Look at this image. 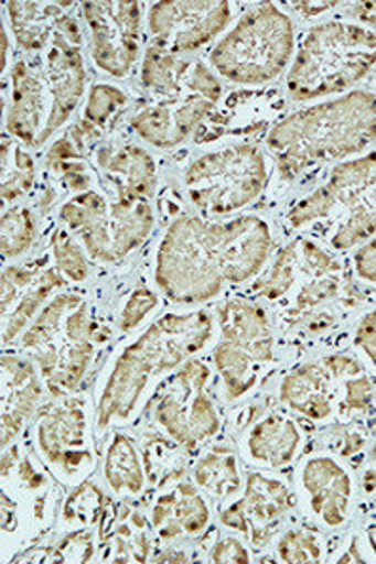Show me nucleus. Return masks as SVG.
Instances as JSON below:
<instances>
[{
    "instance_id": "1",
    "label": "nucleus",
    "mask_w": 376,
    "mask_h": 564,
    "mask_svg": "<svg viewBox=\"0 0 376 564\" xmlns=\"http://www.w3.org/2000/svg\"><path fill=\"white\" fill-rule=\"evenodd\" d=\"M270 249V228L254 215L228 223L181 217L158 248V288L173 303H204L225 283H244L259 272Z\"/></svg>"
},
{
    "instance_id": "2",
    "label": "nucleus",
    "mask_w": 376,
    "mask_h": 564,
    "mask_svg": "<svg viewBox=\"0 0 376 564\" xmlns=\"http://www.w3.org/2000/svg\"><path fill=\"white\" fill-rule=\"evenodd\" d=\"M376 139L375 91H352L299 110L268 133L267 145L286 180L308 167L362 152Z\"/></svg>"
},
{
    "instance_id": "3",
    "label": "nucleus",
    "mask_w": 376,
    "mask_h": 564,
    "mask_svg": "<svg viewBox=\"0 0 376 564\" xmlns=\"http://www.w3.org/2000/svg\"><path fill=\"white\" fill-rule=\"evenodd\" d=\"M141 83L147 97L130 124L139 138L158 149L183 143L223 94L219 80L204 63L183 62L158 46L144 54Z\"/></svg>"
},
{
    "instance_id": "4",
    "label": "nucleus",
    "mask_w": 376,
    "mask_h": 564,
    "mask_svg": "<svg viewBox=\"0 0 376 564\" xmlns=\"http://www.w3.org/2000/svg\"><path fill=\"white\" fill-rule=\"evenodd\" d=\"M212 335L207 312L168 314L154 322L118 356L97 406V430H105L112 420L128 419L152 377L194 356Z\"/></svg>"
},
{
    "instance_id": "5",
    "label": "nucleus",
    "mask_w": 376,
    "mask_h": 564,
    "mask_svg": "<svg viewBox=\"0 0 376 564\" xmlns=\"http://www.w3.org/2000/svg\"><path fill=\"white\" fill-rule=\"evenodd\" d=\"M103 330L89 316L80 295H57L42 310L21 338V348L39 365L52 395H67L86 375Z\"/></svg>"
},
{
    "instance_id": "6",
    "label": "nucleus",
    "mask_w": 376,
    "mask_h": 564,
    "mask_svg": "<svg viewBox=\"0 0 376 564\" xmlns=\"http://www.w3.org/2000/svg\"><path fill=\"white\" fill-rule=\"evenodd\" d=\"M375 65L376 33L356 23L325 21L302 39L289 70V96L310 101L339 94L369 75Z\"/></svg>"
},
{
    "instance_id": "7",
    "label": "nucleus",
    "mask_w": 376,
    "mask_h": 564,
    "mask_svg": "<svg viewBox=\"0 0 376 564\" xmlns=\"http://www.w3.org/2000/svg\"><path fill=\"white\" fill-rule=\"evenodd\" d=\"M293 23L270 2L249 10L213 48L212 65L236 84H265L286 69L293 54Z\"/></svg>"
},
{
    "instance_id": "8",
    "label": "nucleus",
    "mask_w": 376,
    "mask_h": 564,
    "mask_svg": "<svg viewBox=\"0 0 376 564\" xmlns=\"http://www.w3.org/2000/svg\"><path fill=\"white\" fill-rule=\"evenodd\" d=\"M339 209L346 217L331 235L333 248H354L376 235V152L335 165L327 183L294 204L288 219L293 227H304Z\"/></svg>"
},
{
    "instance_id": "9",
    "label": "nucleus",
    "mask_w": 376,
    "mask_h": 564,
    "mask_svg": "<svg viewBox=\"0 0 376 564\" xmlns=\"http://www.w3.org/2000/svg\"><path fill=\"white\" fill-rule=\"evenodd\" d=\"M62 219L83 240L89 256L117 262L139 248L151 235L154 215L149 202L109 204L94 191L80 193L62 207Z\"/></svg>"
},
{
    "instance_id": "10",
    "label": "nucleus",
    "mask_w": 376,
    "mask_h": 564,
    "mask_svg": "<svg viewBox=\"0 0 376 564\" xmlns=\"http://www.w3.org/2000/svg\"><path fill=\"white\" fill-rule=\"evenodd\" d=\"M268 170L262 152L254 145L226 147L189 165L186 193L210 215H228L246 207L267 186Z\"/></svg>"
},
{
    "instance_id": "11",
    "label": "nucleus",
    "mask_w": 376,
    "mask_h": 564,
    "mask_svg": "<svg viewBox=\"0 0 376 564\" xmlns=\"http://www.w3.org/2000/svg\"><path fill=\"white\" fill-rule=\"evenodd\" d=\"M210 367L191 359L171 375L154 401V419L165 434L186 451H194L221 430L219 414L205 393Z\"/></svg>"
},
{
    "instance_id": "12",
    "label": "nucleus",
    "mask_w": 376,
    "mask_h": 564,
    "mask_svg": "<svg viewBox=\"0 0 376 564\" xmlns=\"http://www.w3.org/2000/svg\"><path fill=\"white\" fill-rule=\"evenodd\" d=\"M42 456L60 481L80 482L96 468L88 435V420L80 401L50 405L36 427Z\"/></svg>"
},
{
    "instance_id": "13",
    "label": "nucleus",
    "mask_w": 376,
    "mask_h": 564,
    "mask_svg": "<svg viewBox=\"0 0 376 564\" xmlns=\"http://www.w3.org/2000/svg\"><path fill=\"white\" fill-rule=\"evenodd\" d=\"M83 8L97 67L118 78L130 75L139 50V2H84Z\"/></svg>"
},
{
    "instance_id": "14",
    "label": "nucleus",
    "mask_w": 376,
    "mask_h": 564,
    "mask_svg": "<svg viewBox=\"0 0 376 564\" xmlns=\"http://www.w3.org/2000/svg\"><path fill=\"white\" fill-rule=\"evenodd\" d=\"M44 83L49 84L52 109L46 128L42 131L41 145L67 122L86 86V70L80 55V31L76 28L75 20H71L67 14L60 20L50 41Z\"/></svg>"
},
{
    "instance_id": "15",
    "label": "nucleus",
    "mask_w": 376,
    "mask_h": 564,
    "mask_svg": "<svg viewBox=\"0 0 376 564\" xmlns=\"http://www.w3.org/2000/svg\"><path fill=\"white\" fill-rule=\"evenodd\" d=\"M230 20L225 0L207 2H158L149 14V28L158 48L183 54L204 46L219 35Z\"/></svg>"
},
{
    "instance_id": "16",
    "label": "nucleus",
    "mask_w": 376,
    "mask_h": 564,
    "mask_svg": "<svg viewBox=\"0 0 376 564\" xmlns=\"http://www.w3.org/2000/svg\"><path fill=\"white\" fill-rule=\"evenodd\" d=\"M291 508L288 485L272 475L249 474L246 495L221 513V523L238 530L257 547L267 545Z\"/></svg>"
},
{
    "instance_id": "17",
    "label": "nucleus",
    "mask_w": 376,
    "mask_h": 564,
    "mask_svg": "<svg viewBox=\"0 0 376 564\" xmlns=\"http://www.w3.org/2000/svg\"><path fill=\"white\" fill-rule=\"evenodd\" d=\"M63 278L54 269L42 270L36 264L8 267L2 272V343L10 345L33 319L52 291L62 288Z\"/></svg>"
},
{
    "instance_id": "18",
    "label": "nucleus",
    "mask_w": 376,
    "mask_h": 564,
    "mask_svg": "<svg viewBox=\"0 0 376 564\" xmlns=\"http://www.w3.org/2000/svg\"><path fill=\"white\" fill-rule=\"evenodd\" d=\"M301 479L310 510L325 527L336 529L346 523L352 500V481L346 469L333 458L318 456L304 464Z\"/></svg>"
},
{
    "instance_id": "19",
    "label": "nucleus",
    "mask_w": 376,
    "mask_h": 564,
    "mask_svg": "<svg viewBox=\"0 0 376 564\" xmlns=\"http://www.w3.org/2000/svg\"><path fill=\"white\" fill-rule=\"evenodd\" d=\"M50 97L49 84L44 83V76L39 78L29 70L28 63H15L12 73V97L7 115V128L15 139H20L23 145L41 147L42 131L46 126L42 124V117L46 112V101Z\"/></svg>"
},
{
    "instance_id": "20",
    "label": "nucleus",
    "mask_w": 376,
    "mask_h": 564,
    "mask_svg": "<svg viewBox=\"0 0 376 564\" xmlns=\"http://www.w3.org/2000/svg\"><path fill=\"white\" fill-rule=\"evenodd\" d=\"M42 400V386L28 359L2 358V448L20 434Z\"/></svg>"
},
{
    "instance_id": "21",
    "label": "nucleus",
    "mask_w": 376,
    "mask_h": 564,
    "mask_svg": "<svg viewBox=\"0 0 376 564\" xmlns=\"http://www.w3.org/2000/svg\"><path fill=\"white\" fill-rule=\"evenodd\" d=\"M223 340L236 346L257 364L272 359L273 337L267 312L249 299H230L219 308Z\"/></svg>"
},
{
    "instance_id": "22",
    "label": "nucleus",
    "mask_w": 376,
    "mask_h": 564,
    "mask_svg": "<svg viewBox=\"0 0 376 564\" xmlns=\"http://www.w3.org/2000/svg\"><path fill=\"white\" fill-rule=\"evenodd\" d=\"M97 162L117 188L118 200L149 202L157 185V167L141 147H103Z\"/></svg>"
},
{
    "instance_id": "23",
    "label": "nucleus",
    "mask_w": 376,
    "mask_h": 564,
    "mask_svg": "<svg viewBox=\"0 0 376 564\" xmlns=\"http://www.w3.org/2000/svg\"><path fill=\"white\" fill-rule=\"evenodd\" d=\"M210 506L191 482H179L175 489L158 496L152 508L151 523L158 536L175 540L198 536L210 523Z\"/></svg>"
},
{
    "instance_id": "24",
    "label": "nucleus",
    "mask_w": 376,
    "mask_h": 564,
    "mask_svg": "<svg viewBox=\"0 0 376 564\" xmlns=\"http://www.w3.org/2000/svg\"><path fill=\"white\" fill-rule=\"evenodd\" d=\"M280 398L310 420H325L333 413L331 371L325 365L304 364L281 380Z\"/></svg>"
},
{
    "instance_id": "25",
    "label": "nucleus",
    "mask_w": 376,
    "mask_h": 564,
    "mask_svg": "<svg viewBox=\"0 0 376 564\" xmlns=\"http://www.w3.org/2000/svg\"><path fill=\"white\" fill-rule=\"evenodd\" d=\"M301 430L283 414H268L255 424L247 437V451L255 462L268 468H283L301 447Z\"/></svg>"
},
{
    "instance_id": "26",
    "label": "nucleus",
    "mask_w": 376,
    "mask_h": 564,
    "mask_svg": "<svg viewBox=\"0 0 376 564\" xmlns=\"http://www.w3.org/2000/svg\"><path fill=\"white\" fill-rule=\"evenodd\" d=\"M7 7L21 48L34 52L50 44L57 23L65 15L63 8H71L73 4L71 2H8Z\"/></svg>"
},
{
    "instance_id": "27",
    "label": "nucleus",
    "mask_w": 376,
    "mask_h": 564,
    "mask_svg": "<svg viewBox=\"0 0 376 564\" xmlns=\"http://www.w3.org/2000/svg\"><path fill=\"white\" fill-rule=\"evenodd\" d=\"M105 479L115 495L139 496L144 489L141 460L130 437L117 435L105 458Z\"/></svg>"
},
{
    "instance_id": "28",
    "label": "nucleus",
    "mask_w": 376,
    "mask_h": 564,
    "mask_svg": "<svg viewBox=\"0 0 376 564\" xmlns=\"http://www.w3.org/2000/svg\"><path fill=\"white\" fill-rule=\"evenodd\" d=\"M147 521L141 513L122 508L120 513L112 517L110 524L101 532V540L110 538L117 545V563H144L149 557V536H147Z\"/></svg>"
},
{
    "instance_id": "29",
    "label": "nucleus",
    "mask_w": 376,
    "mask_h": 564,
    "mask_svg": "<svg viewBox=\"0 0 376 564\" xmlns=\"http://www.w3.org/2000/svg\"><path fill=\"white\" fill-rule=\"evenodd\" d=\"M194 481L217 498L236 495L241 485L236 455L228 448H213L205 453L194 468Z\"/></svg>"
},
{
    "instance_id": "30",
    "label": "nucleus",
    "mask_w": 376,
    "mask_h": 564,
    "mask_svg": "<svg viewBox=\"0 0 376 564\" xmlns=\"http://www.w3.org/2000/svg\"><path fill=\"white\" fill-rule=\"evenodd\" d=\"M213 361L217 365L230 400H238L257 384L260 365L226 340L213 351Z\"/></svg>"
},
{
    "instance_id": "31",
    "label": "nucleus",
    "mask_w": 376,
    "mask_h": 564,
    "mask_svg": "<svg viewBox=\"0 0 376 564\" xmlns=\"http://www.w3.org/2000/svg\"><path fill=\"white\" fill-rule=\"evenodd\" d=\"M34 164L28 152L10 139L2 141V198L14 202L31 191Z\"/></svg>"
},
{
    "instance_id": "32",
    "label": "nucleus",
    "mask_w": 376,
    "mask_h": 564,
    "mask_svg": "<svg viewBox=\"0 0 376 564\" xmlns=\"http://www.w3.org/2000/svg\"><path fill=\"white\" fill-rule=\"evenodd\" d=\"M297 270H299V240L291 241L288 248L281 249L273 261L272 270L255 283V293L265 296L267 301H278L293 290Z\"/></svg>"
},
{
    "instance_id": "33",
    "label": "nucleus",
    "mask_w": 376,
    "mask_h": 564,
    "mask_svg": "<svg viewBox=\"0 0 376 564\" xmlns=\"http://www.w3.org/2000/svg\"><path fill=\"white\" fill-rule=\"evenodd\" d=\"M34 219L28 207H10L2 215V253L18 257L25 253L34 241Z\"/></svg>"
},
{
    "instance_id": "34",
    "label": "nucleus",
    "mask_w": 376,
    "mask_h": 564,
    "mask_svg": "<svg viewBox=\"0 0 376 564\" xmlns=\"http://www.w3.org/2000/svg\"><path fill=\"white\" fill-rule=\"evenodd\" d=\"M128 104V97L120 88L110 84H97L89 91L88 105L84 110L86 122L97 130H105L117 120L120 110Z\"/></svg>"
},
{
    "instance_id": "35",
    "label": "nucleus",
    "mask_w": 376,
    "mask_h": 564,
    "mask_svg": "<svg viewBox=\"0 0 376 564\" xmlns=\"http://www.w3.org/2000/svg\"><path fill=\"white\" fill-rule=\"evenodd\" d=\"M103 506H105V498L96 485L84 482L75 490V495L68 498L63 517L67 523L88 527L96 523L97 517L101 516Z\"/></svg>"
},
{
    "instance_id": "36",
    "label": "nucleus",
    "mask_w": 376,
    "mask_h": 564,
    "mask_svg": "<svg viewBox=\"0 0 376 564\" xmlns=\"http://www.w3.org/2000/svg\"><path fill=\"white\" fill-rule=\"evenodd\" d=\"M52 249H54L55 267L62 274L67 275L68 280L83 282L88 278V259L65 230L55 232Z\"/></svg>"
},
{
    "instance_id": "37",
    "label": "nucleus",
    "mask_w": 376,
    "mask_h": 564,
    "mask_svg": "<svg viewBox=\"0 0 376 564\" xmlns=\"http://www.w3.org/2000/svg\"><path fill=\"white\" fill-rule=\"evenodd\" d=\"M283 563H318L322 557L320 540L307 529L289 530L278 544Z\"/></svg>"
},
{
    "instance_id": "38",
    "label": "nucleus",
    "mask_w": 376,
    "mask_h": 564,
    "mask_svg": "<svg viewBox=\"0 0 376 564\" xmlns=\"http://www.w3.org/2000/svg\"><path fill=\"white\" fill-rule=\"evenodd\" d=\"M157 304V295L151 290H147L143 285L137 288L133 295L130 296V301L123 306L122 316H120V329L131 330L137 327Z\"/></svg>"
},
{
    "instance_id": "39",
    "label": "nucleus",
    "mask_w": 376,
    "mask_h": 564,
    "mask_svg": "<svg viewBox=\"0 0 376 564\" xmlns=\"http://www.w3.org/2000/svg\"><path fill=\"white\" fill-rule=\"evenodd\" d=\"M346 398H344V406L346 411H367L373 400V386L370 380L365 377V372L357 375V377H350L346 380Z\"/></svg>"
},
{
    "instance_id": "40",
    "label": "nucleus",
    "mask_w": 376,
    "mask_h": 564,
    "mask_svg": "<svg viewBox=\"0 0 376 564\" xmlns=\"http://www.w3.org/2000/svg\"><path fill=\"white\" fill-rule=\"evenodd\" d=\"M92 551H94V545L89 542L88 530H80V532H75V534H71V536L63 540L60 551H55V557L60 561H65V557H68L67 561L86 563L92 557Z\"/></svg>"
},
{
    "instance_id": "41",
    "label": "nucleus",
    "mask_w": 376,
    "mask_h": 564,
    "mask_svg": "<svg viewBox=\"0 0 376 564\" xmlns=\"http://www.w3.org/2000/svg\"><path fill=\"white\" fill-rule=\"evenodd\" d=\"M210 561L212 563H251L249 551L236 538H223L217 544L213 545V550L210 551Z\"/></svg>"
},
{
    "instance_id": "42",
    "label": "nucleus",
    "mask_w": 376,
    "mask_h": 564,
    "mask_svg": "<svg viewBox=\"0 0 376 564\" xmlns=\"http://www.w3.org/2000/svg\"><path fill=\"white\" fill-rule=\"evenodd\" d=\"M55 172L62 173L63 181L67 183L71 191H76V193L89 191L88 167L80 160H71V162L57 165Z\"/></svg>"
},
{
    "instance_id": "43",
    "label": "nucleus",
    "mask_w": 376,
    "mask_h": 564,
    "mask_svg": "<svg viewBox=\"0 0 376 564\" xmlns=\"http://www.w3.org/2000/svg\"><path fill=\"white\" fill-rule=\"evenodd\" d=\"M356 345L367 354V358L376 367V310L369 312L367 316L363 317L362 324L357 325Z\"/></svg>"
},
{
    "instance_id": "44",
    "label": "nucleus",
    "mask_w": 376,
    "mask_h": 564,
    "mask_svg": "<svg viewBox=\"0 0 376 564\" xmlns=\"http://www.w3.org/2000/svg\"><path fill=\"white\" fill-rule=\"evenodd\" d=\"M357 274L362 280L369 283H376V238L367 241L356 257H354Z\"/></svg>"
},
{
    "instance_id": "45",
    "label": "nucleus",
    "mask_w": 376,
    "mask_h": 564,
    "mask_svg": "<svg viewBox=\"0 0 376 564\" xmlns=\"http://www.w3.org/2000/svg\"><path fill=\"white\" fill-rule=\"evenodd\" d=\"M20 479L25 482V487H28V489H39V487H42L44 481H46V479H44V475L39 474L28 458H23V460H21Z\"/></svg>"
},
{
    "instance_id": "46",
    "label": "nucleus",
    "mask_w": 376,
    "mask_h": 564,
    "mask_svg": "<svg viewBox=\"0 0 376 564\" xmlns=\"http://www.w3.org/2000/svg\"><path fill=\"white\" fill-rule=\"evenodd\" d=\"M293 7L304 15H315L335 8L336 2H294Z\"/></svg>"
},
{
    "instance_id": "47",
    "label": "nucleus",
    "mask_w": 376,
    "mask_h": 564,
    "mask_svg": "<svg viewBox=\"0 0 376 564\" xmlns=\"http://www.w3.org/2000/svg\"><path fill=\"white\" fill-rule=\"evenodd\" d=\"M356 15L363 23H369L376 28V2H362L357 4Z\"/></svg>"
},
{
    "instance_id": "48",
    "label": "nucleus",
    "mask_w": 376,
    "mask_h": 564,
    "mask_svg": "<svg viewBox=\"0 0 376 564\" xmlns=\"http://www.w3.org/2000/svg\"><path fill=\"white\" fill-rule=\"evenodd\" d=\"M162 561H165V563H168V561H171V563H179V561H181V563H185L186 558L183 553H173V551H168V553H164L162 557L157 558V563H162Z\"/></svg>"
},
{
    "instance_id": "49",
    "label": "nucleus",
    "mask_w": 376,
    "mask_h": 564,
    "mask_svg": "<svg viewBox=\"0 0 376 564\" xmlns=\"http://www.w3.org/2000/svg\"><path fill=\"white\" fill-rule=\"evenodd\" d=\"M7 55H8V36L7 31L2 29V69H7Z\"/></svg>"
}]
</instances>
